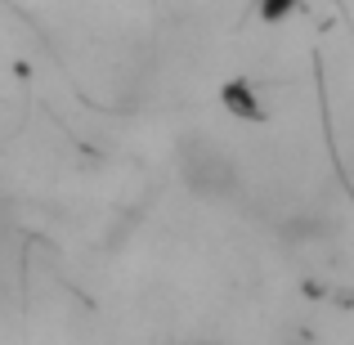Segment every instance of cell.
<instances>
[{
	"label": "cell",
	"instance_id": "obj_1",
	"mask_svg": "<svg viewBox=\"0 0 354 345\" xmlns=\"http://www.w3.org/2000/svg\"><path fill=\"white\" fill-rule=\"evenodd\" d=\"M180 175L189 180V189L211 193V198H225V193L238 189V162L216 139H184L180 144Z\"/></svg>",
	"mask_w": 354,
	"mask_h": 345
},
{
	"label": "cell",
	"instance_id": "obj_2",
	"mask_svg": "<svg viewBox=\"0 0 354 345\" xmlns=\"http://www.w3.org/2000/svg\"><path fill=\"white\" fill-rule=\"evenodd\" d=\"M292 0H269V18H278V9H287Z\"/></svg>",
	"mask_w": 354,
	"mask_h": 345
}]
</instances>
